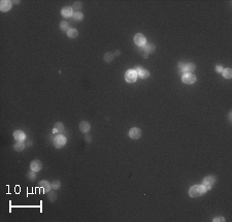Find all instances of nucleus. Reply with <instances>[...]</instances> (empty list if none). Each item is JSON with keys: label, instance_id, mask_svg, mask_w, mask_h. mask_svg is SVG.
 I'll return each instance as SVG.
<instances>
[{"label": "nucleus", "instance_id": "1", "mask_svg": "<svg viewBox=\"0 0 232 222\" xmlns=\"http://www.w3.org/2000/svg\"><path fill=\"white\" fill-rule=\"evenodd\" d=\"M206 192V187L201 184V185H194L190 188L189 190V195L191 197H198V196L203 195Z\"/></svg>", "mask_w": 232, "mask_h": 222}, {"label": "nucleus", "instance_id": "2", "mask_svg": "<svg viewBox=\"0 0 232 222\" xmlns=\"http://www.w3.org/2000/svg\"><path fill=\"white\" fill-rule=\"evenodd\" d=\"M179 68L181 70V72H183L185 74H192L195 70L196 66L194 63H182V62H179Z\"/></svg>", "mask_w": 232, "mask_h": 222}, {"label": "nucleus", "instance_id": "3", "mask_svg": "<svg viewBox=\"0 0 232 222\" xmlns=\"http://www.w3.org/2000/svg\"><path fill=\"white\" fill-rule=\"evenodd\" d=\"M137 80V72H135V69H129L125 74V81L129 84L135 83Z\"/></svg>", "mask_w": 232, "mask_h": 222}, {"label": "nucleus", "instance_id": "4", "mask_svg": "<svg viewBox=\"0 0 232 222\" xmlns=\"http://www.w3.org/2000/svg\"><path fill=\"white\" fill-rule=\"evenodd\" d=\"M53 143H54V146H55L56 148L60 149L66 144V137L62 135H58L57 137H55Z\"/></svg>", "mask_w": 232, "mask_h": 222}, {"label": "nucleus", "instance_id": "5", "mask_svg": "<svg viewBox=\"0 0 232 222\" xmlns=\"http://www.w3.org/2000/svg\"><path fill=\"white\" fill-rule=\"evenodd\" d=\"M134 43L136 46H138V47L143 48V46L147 43V39H146L145 35L141 34V33H137V34H135V36H134Z\"/></svg>", "mask_w": 232, "mask_h": 222}, {"label": "nucleus", "instance_id": "6", "mask_svg": "<svg viewBox=\"0 0 232 222\" xmlns=\"http://www.w3.org/2000/svg\"><path fill=\"white\" fill-rule=\"evenodd\" d=\"M182 82L187 85H192L196 82V77L193 74H185L182 77Z\"/></svg>", "mask_w": 232, "mask_h": 222}, {"label": "nucleus", "instance_id": "7", "mask_svg": "<svg viewBox=\"0 0 232 222\" xmlns=\"http://www.w3.org/2000/svg\"><path fill=\"white\" fill-rule=\"evenodd\" d=\"M129 137L132 140H138L141 137V130L137 127H133L129 131Z\"/></svg>", "mask_w": 232, "mask_h": 222}, {"label": "nucleus", "instance_id": "8", "mask_svg": "<svg viewBox=\"0 0 232 222\" xmlns=\"http://www.w3.org/2000/svg\"><path fill=\"white\" fill-rule=\"evenodd\" d=\"M79 128L83 133H88L90 130H91V124H90L88 121H81V122L79 123Z\"/></svg>", "mask_w": 232, "mask_h": 222}, {"label": "nucleus", "instance_id": "9", "mask_svg": "<svg viewBox=\"0 0 232 222\" xmlns=\"http://www.w3.org/2000/svg\"><path fill=\"white\" fill-rule=\"evenodd\" d=\"M135 72H137V77H139L140 79L145 80V79H148V77H150V72L143 67H137L136 69H135Z\"/></svg>", "mask_w": 232, "mask_h": 222}, {"label": "nucleus", "instance_id": "10", "mask_svg": "<svg viewBox=\"0 0 232 222\" xmlns=\"http://www.w3.org/2000/svg\"><path fill=\"white\" fill-rule=\"evenodd\" d=\"M30 168H31V171L37 173V171H39L41 168H43V163H41L39 160H33L32 162L30 163Z\"/></svg>", "mask_w": 232, "mask_h": 222}, {"label": "nucleus", "instance_id": "11", "mask_svg": "<svg viewBox=\"0 0 232 222\" xmlns=\"http://www.w3.org/2000/svg\"><path fill=\"white\" fill-rule=\"evenodd\" d=\"M143 50H145V54H146V55L143 56L145 58H147L149 54L153 53V52L155 51V49H156V47H155L154 43H146V45L143 46Z\"/></svg>", "mask_w": 232, "mask_h": 222}, {"label": "nucleus", "instance_id": "12", "mask_svg": "<svg viewBox=\"0 0 232 222\" xmlns=\"http://www.w3.org/2000/svg\"><path fill=\"white\" fill-rule=\"evenodd\" d=\"M10 8H12V1L2 0V1L0 2V9H1V12H8Z\"/></svg>", "mask_w": 232, "mask_h": 222}, {"label": "nucleus", "instance_id": "13", "mask_svg": "<svg viewBox=\"0 0 232 222\" xmlns=\"http://www.w3.org/2000/svg\"><path fill=\"white\" fill-rule=\"evenodd\" d=\"M61 14L64 17V18H70L73 14V9L70 6H64L63 8L61 9Z\"/></svg>", "mask_w": 232, "mask_h": 222}, {"label": "nucleus", "instance_id": "14", "mask_svg": "<svg viewBox=\"0 0 232 222\" xmlns=\"http://www.w3.org/2000/svg\"><path fill=\"white\" fill-rule=\"evenodd\" d=\"M217 179L215 176H208V177H205L203 179V181H202V184H203L204 186H213L215 183H216Z\"/></svg>", "mask_w": 232, "mask_h": 222}, {"label": "nucleus", "instance_id": "15", "mask_svg": "<svg viewBox=\"0 0 232 222\" xmlns=\"http://www.w3.org/2000/svg\"><path fill=\"white\" fill-rule=\"evenodd\" d=\"M14 137L17 142H23L26 139V135L22 130H16L14 132Z\"/></svg>", "mask_w": 232, "mask_h": 222}, {"label": "nucleus", "instance_id": "16", "mask_svg": "<svg viewBox=\"0 0 232 222\" xmlns=\"http://www.w3.org/2000/svg\"><path fill=\"white\" fill-rule=\"evenodd\" d=\"M38 186L43 188V191L45 192V193H48V192H49L50 190H51V188H52L51 184H50L48 181H40V182H39V184H38Z\"/></svg>", "mask_w": 232, "mask_h": 222}, {"label": "nucleus", "instance_id": "17", "mask_svg": "<svg viewBox=\"0 0 232 222\" xmlns=\"http://www.w3.org/2000/svg\"><path fill=\"white\" fill-rule=\"evenodd\" d=\"M63 130H64V125H63V123L58 122V123H56L55 126H54L53 132H54V133H56V132H62Z\"/></svg>", "mask_w": 232, "mask_h": 222}, {"label": "nucleus", "instance_id": "18", "mask_svg": "<svg viewBox=\"0 0 232 222\" xmlns=\"http://www.w3.org/2000/svg\"><path fill=\"white\" fill-rule=\"evenodd\" d=\"M77 35H79V32H77L76 29H74V28L68 29V31H67L68 37H70V38H76V37H77Z\"/></svg>", "mask_w": 232, "mask_h": 222}, {"label": "nucleus", "instance_id": "19", "mask_svg": "<svg viewBox=\"0 0 232 222\" xmlns=\"http://www.w3.org/2000/svg\"><path fill=\"white\" fill-rule=\"evenodd\" d=\"M14 149L17 152H21V151H23L25 149V144L23 142H17L14 146Z\"/></svg>", "mask_w": 232, "mask_h": 222}, {"label": "nucleus", "instance_id": "20", "mask_svg": "<svg viewBox=\"0 0 232 222\" xmlns=\"http://www.w3.org/2000/svg\"><path fill=\"white\" fill-rule=\"evenodd\" d=\"M222 74H223V77H224L225 79L229 80L232 77V69L231 68H225V69H223Z\"/></svg>", "mask_w": 232, "mask_h": 222}, {"label": "nucleus", "instance_id": "21", "mask_svg": "<svg viewBox=\"0 0 232 222\" xmlns=\"http://www.w3.org/2000/svg\"><path fill=\"white\" fill-rule=\"evenodd\" d=\"M115 55L112 53H105L104 54V57H103V60L105 62H107V63H110V62L112 61V59H114Z\"/></svg>", "mask_w": 232, "mask_h": 222}, {"label": "nucleus", "instance_id": "22", "mask_svg": "<svg viewBox=\"0 0 232 222\" xmlns=\"http://www.w3.org/2000/svg\"><path fill=\"white\" fill-rule=\"evenodd\" d=\"M71 18L73 19L74 21H81L84 18V14H81V12H73V14H72Z\"/></svg>", "mask_w": 232, "mask_h": 222}, {"label": "nucleus", "instance_id": "23", "mask_svg": "<svg viewBox=\"0 0 232 222\" xmlns=\"http://www.w3.org/2000/svg\"><path fill=\"white\" fill-rule=\"evenodd\" d=\"M48 198L51 202H54L56 200H57V194L53 191H49L48 192Z\"/></svg>", "mask_w": 232, "mask_h": 222}, {"label": "nucleus", "instance_id": "24", "mask_svg": "<svg viewBox=\"0 0 232 222\" xmlns=\"http://www.w3.org/2000/svg\"><path fill=\"white\" fill-rule=\"evenodd\" d=\"M51 186H52V189L57 190V189H59V188L61 187V183H60V181H58V180H56V181L52 182Z\"/></svg>", "mask_w": 232, "mask_h": 222}, {"label": "nucleus", "instance_id": "25", "mask_svg": "<svg viewBox=\"0 0 232 222\" xmlns=\"http://www.w3.org/2000/svg\"><path fill=\"white\" fill-rule=\"evenodd\" d=\"M60 29H61L62 31H66V32H67L68 31V23L66 22V21L61 22L60 23Z\"/></svg>", "mask_w": 232, "mask_h": 222}, {"label": "nucleus", "instance_id": "26", "mask_svg": "<svg viewBox=\"0 0 232 222\" xmlns=\"http://www.w3.org/2000/svg\"><path fill=\"white\" fill-rule=\"evenodd\" d=\"M27 176H28L30 181H35V179H36V174H35V171H29V173L27 174Z\"/></svg>", "mask_w": 232, "mask_h": 222}, {"label": "nucleus", "instance_id": "27", "mask_svg": "<svg viewBox=\"0 0 232 222\" xmlns=\"http://www.w3.org/2000/svg\"><path fill=\"white\" fill-rule=\"evenodd\" d=\"M81 2H79V1H76V2H74L73 3V6H72V9H76V12H79V9H81Z\"/></svg>", "mask_w": 232, "mask_h": 222}, {"label": "nucleus", "instance_id": "28", "mask_svg": "<svg viewBox=\"0 0 232 222\" xmlns=\"http://www.w3.org/2000/svg\"><path fill=\"white\" fill-rule=\"evenodd\" d=\"M213 221H214V222H218V221L224 222V221H225V218H224V217H222V216H220V217H215V218L213 219Z\"/></svg>", "mask_w": 232, "mask_h": 222}, {"label": "nucleus", "instance_id": "29", "mask_svg": "<svg viewBox=\"0 0 232 222\" xmlns=\"http://www.w3.org/2000/svg\"><path fill=\"white\" fill-rule=\"evenodd\" d=\"M223 69H224V68H223L222 66H220V65H217V66H216V70H217V72H223Z\"/></svg>", "mask_w": 232, "mask_h": 222}, {"label": "nucleus", "instance_id": "30", "mask_svg": "<svg viewBox=\"0 0 232 222\" xmlns=\"http://www.w3.org/2000/svg\"><path fill=\"white\" fill-rule=\"evenodd\" d=\"M90 137V135H87V137H86V140H87L88 142L90 141V137Z\"/></svg>", "mask_w": 232, "mask_h": 222}, {"label": "nucleus", "instance_id": "31", "mask_svg": "<svg viewBox=\"0 0 232 222\" xmlns=\"http://www.w3.org/2000/svg\"><path fill=\"white\" fill-rule=\"evenodd\" d=\"M116 55H120V51H117L116 52Z\"/></svg>", "mask_w": 232, "mask_h": 222}]
</instances>
